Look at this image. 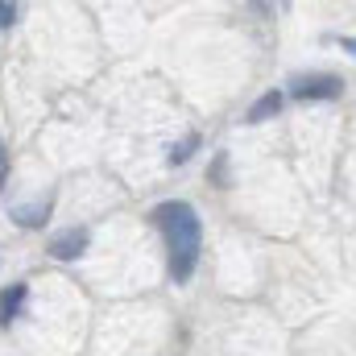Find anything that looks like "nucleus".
<instances>
[{
	"instance_id": "obj_1",
	"label": "nucleus",
	"mask_w": 356,
	"mask_h": 356,
	"mask_svg": "<svg viewBox=\"0 0 356 356\" xmlns=\"http://www.w3.org/2000/svg\"><path fill=\"white\" fill-rule=\"evenodd\" d=\"M154 224L162 228L166 236V249H170V277L186 282L195 266H199V249H203V224H199V211L182 199L170 203H158L154 207Z\"/></svg>"
},
{
	"instance_id": "obj_2",
	"label": "nucleus",
	"mask_w": 356,
	"mask_h": 356,
	"mask_svg": "<svg viewBox=\"0 0 356 356\" xmlns=\"http://www.w3.org/2000/svg\"><path fill=\"white\" fill-rule=\"evenodd\" d=\"M340 91H344V79H336V75H298L290 83V99L315 104V99H336Z\"/></svg>"
},
{
	"instance_id": "obj_3",
	"label": "nucleus",
	"mask_w": 356,
	"mask_h": 356,
	"mask_svg": "<svg viewBox=\"0 0 356 356\" xmlns=\"http://www.w3.org/2000/svg\"><path fill=\"white\" fill-rule=\"evenodd\" d=\"M88 241H91L88 228H63V232H54V236H50L46 253H50L54 261H75V257H83V253H88Z\"/></svg>"
},
{
	"instance_id": "obj_4",
	"label": "nucleus",
	"mask_w": 356,
	"mask_h": 356,
	"mask_svg": "<svg viewBox=\"0 0 356 356\" xmlns=\"http://www.w3.org/2000/svg\"><path fill=\"white\" fill-rule=\"evenodd\" d=\"M13 220H17L21 228H42V224L50 220V199H42V203H25V207H17V211H13Z\"/></svg>"
},
{
	"instance_id": "obj_5",
	"label": "nucleus",
	"mask_w": 356,
	"mask_h": 356,
	"mask_svg": "<svg viewBox=\"0 0 356 356\" xmlns=\"http://www.w3.org/2000/svg\"><path fill=\"white\" fill-rule=\"evenodd\" d=\"M282 99H286L282 91H266V95H261V99H257V104L249 108V116H245V120H249V124H261V120H269V116H277Z\"/></svg>"
},
{
	"instance_id": "obj_6",
	"label": "nucleus",
	"mask_w": 356,
	"mask_h": 356,
	"mask_svg": "<svg viewBox=\"0 0 356 356\" xmlns=\"http://www.w3.org/2000/svg\"><path fill=\"white\" fill-rule=\"evenodd\" d=\"M21 302H25V282H13L4 294H0V323H8V319H17V311H21Z\"/></svg>"
},
{
	"instance_id": "obj_7",
	"label": "nucleus",
	"mask_w": 356,
	"mask_h": 356,
	"mask_svg": "<svg viewBox=\"0 0 356 356\" xmlns=\"http://www.w3.org/2000/svg\"><path fill=\"white\" fill-rule=\"evenodd\" d=\"M195 149H199V137H195V133H191V137H182L175 149H170V166H182V162H186Z\"/></svg>"
},
{
	"instance_id": "obj_8",
	"label": "nucleus",
	"mask_w": 356,
	"mask_h": 356,
	"mask_svg": "<svg viewBox=\"0 0 356 356\" xmlns=\"http://www.w3.org/2000/svg\"><path fill=\"white\" fill-rule=\"evenodd\" d=\"M13 21H17V4H13V0H8V4H0V25H4V29H8V25H13Z\"/></svg>"
},
{
	"instance_id": "obj_9",
	"label": "nucleus",
	"mask_w": 356,
	"mask_h": 356,
	"mask_svg": "<svg viewBox=\"0 0 356 356\" xmlns=\"http://www.w3.org/2000/svg\"><path fill=\"white\" fill-rule=\"evenodd\" d=\"M8 182V149H4V141H0V186Z\"/></svg>"
}]
</instances>
